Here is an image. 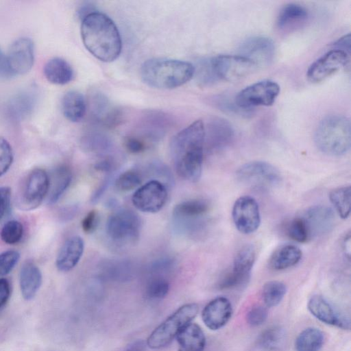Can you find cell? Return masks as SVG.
Listing matches in <instances>:
<instances>
[{
	"label": "cell",
	"instance_id": "2e32d148",
	"mask_svg": "<svg viewBox=\"0 0 351 351\" xmlns=\"http://www.w3.org/2000/svg\"><path fill=\"white\" fill-rule=\"evenodd\" d=\"M10 69L16 75L29 72L34 65V43L28 38H20L10 46L7 55Z\"/></svg>",
	"mask_w": 351,
	"mask_h": 351
},
{
	"label": "cell",
	"instance_id": "6da1fadb",
	"mask_svg": "<svg viewBox=\"0 0 351 351\" xmlns=\"http://www.w3.org/2000/svg\"><path fill=\"white\" fill-rule=\"evenodd\" d=\"M204 149V123L197 120L172 138L171 155L178 175L195 182L200 178Z\"/></svg>",
	"mask_w": 351,
	"mask_h": 351
},
{
	"label": "cell",
	"instance_id": "d590c367",
	"mask_svg": "<svg viewBox=\"0 0 351 351\" xmlns=\"http://www.w3.org/2000/svg\"><path fill=\"white\" fill-rule=\"evenodd\" d=\"M23 226L16 220L7 221L1 228L0 235L2 241L10 245L18 243L23 237Z\"/></svg>",
	"mask_w": 351,
	"mask_h": 351
},
{
	"label": "cell",
	"instance_id": "83f0119b",
	"mask_svg": "<svg viewBox=\"0 0 351 351\" xmlns=\"http://www.w3.org/2000/svg\"><path fill=\"white\" fill-rule=\"evenodd\" d=\"M169 125V120L166 114L158 111H149L143 115L138 129L150 138H158L163 135Z\"/></svg>",
	"mask_w": 351,
	"mask_h": 351
},
{
	"label": "cell",
	"instance_id": "bcb514c9",
	"mask_svg": "<svg viewBox=\"0 0 351 351\" xmlns=\"http://www.w3.org/2000/svg\"><path fill=\"white\" fill-rule=\"evenodd\" d=\"M14 75L10 69L7 55L0 47V79H10Z\"/></svg>",
	"mask_w": 351,
	"mask_h": 351
},
{
	"label": "cell",
	"instance_id": "9a60e30c",
	"mask_svg": "<svg viewBox=\"0 0 351 351\" xmlns=\"http://www.w3.org/2000/svg\"><path fill=\"white\" fill-rule=\"evenodd\" d=\"M240 56L246 58L256 66L269 64L275 53L274 42L267 37L253 36L245 40L240 45Z\"/></svg>",
	"mask_w": 351,
	"mask_h": 351
},
{
	"label": "cell",
	"instance_id": "3957f363",
	"mask_svg": "<svg viewBox=\"0 0 351 351\" xmlns=\"http://www.w3.org/2000/svg\"><path fill=\"white\" fill-rule=\"evenodd\" d=\"M195 67L188 62L170 58H152L145 61L141 69L142 80L158 89L181 86L194 75Z\"/></svg>",
	"mask_w": 351,
	"mask_h": 351
},
{
	"label": "cell",
	"instance_id": "4fadbf2b",
	"mask_svg": "<svg viewBox=\"0 0 351 351\" xmlns=\"http://www.w3.org/2000/svg\"><path fill=\"white\" fill-rule=\"evenodd\" d=\"M167 199L166 187L160 182L153 180L140 186L134 193L132 202L140 211L155 213L164 206Z\"/></svg>",
	"mask_w": 351,
	"mask_h": 351
},
{
	"label": "cell",
	"instance_id": "d6a6232c",
	"mask_svg": "<svg viewBox=\"0 0 351 351\" xmlns=\"http://www.w3.org/2000/svg\"><path fill=\"white\" fill-rule=\"evenodd\" d=\"M329 199L337 213L342 219H346L350 214L351 187L345 186L332 190Z\"/></svg>",
	"mask_w": 351,
	"mask_h": 351
},
{
	"label": "cell",
	"instance_id": "f907efd6",
	"mask_svg": "<svg viewBox=\"0 0 351 351\" xmlns=\"http://www.w3.org/2000/svg\"><path fill=\"white\" fill-rule=\"evenodd\" d=\"M127 351H139V350H137V349H135V348H131V349H130V350H128Z\"/></svg>",
	"mask_w": 351,
	"mask_h": 351
},
{
	"label": "cell",
	"instance_id": "30bf717a",
	"mask_svg": "<svg viewBox=\"0 0 351 351\" xmlns=\"http://www.w3.org/2000/svg\"><path fill=\"white\" fill-rule=\"evenodd\" d=\"M280 93V86L274 81L265 80L255 82L241 90L235 97V104L243 109L272 105Z\"/></svg>",
	"mask_w": 351,
	"mask_h": 351
},
{
	"label": "cell",
	"instance_id": "f35d334b",
	"mask_svg": "<svg viewBox=\"0 0 351 351\" xmlns=\"http://www.w3.org/2000/svg\"><path fill=\"white\" fill-rule=\"evenodd\" d=\"M14 159L12 147L8 141L0 136V177L11 167Z\"/></svg>",
	"mask_w": 351,
	"mask_h": 351
},
{
	"label": "cell",
	"instance_id": "d4e9b609",
	"mask_svg": "<svg viewBox=\"0 0 351 351\" xmlns=\"http://www.w3.org/2000/svg\"><path fill=\"white\" fill-rule=\"evenodd\" d=\"M308 17L306 8L298 3L285 5L277 18V26L281 30H291L300 27Z\"/></svg>",
	"mask_w": 351,
	"mask_h": 351
},
{
	"label": "cell",
	"instance_id": "f6af8a7d",
	"mask_svg": "<svg viewBox=\"0 0 351 351\" xmlns=\"http://www.w3.org/2000/svg\"><path fill=\"white\" fill-rule=\"evenodd\" d=\"M125 146L132 154L141 153L145 149V143L135 136L128 137L125 141Z\"/></svg>",
	"mask_w": 351,
	"mask_h": 351
},
{
	"label": "cell",
	"instance_id": "681fc988",
	"mask_svg": "<svg viewBox=\"0 0 351 351\" xmlns=\"http://www.w3.org/2000/svg\"><path fill=\"white\" fill-rule=\"evenodd\" d=\"M112 165L109 160H104L96 165V169L101 171H108L111 169Z\"/></svg>",
	"mask_w": 351,
	"mask_h": 351
},
{
	"label": "cell",
	"instance_id": "b9f144b4",
	"mask_svg": "<svg viewBox=\"0 0 351 351\" xmlns=\"http://www.w3.org/2000/svg\"><path fill=\"white\" fill-rule=\"evenodd\" d=\"M32 98L26 95H21L19 97H16L11 106L12 108V111L14 113V115L19 117L26 116L32 109Z\"/></svg>",
	"mask_w": 351,
	"mask_h": 351
},
{
	"label": "cell",
	"instance_id": "1f68e13d",
	"mask_svg": "<svg viewBox=\"0 0 351 351\" xmlns=\"http://www.w3.org/2000/svg\"><path fill=\"white\" fill-rule=\"evenodd\" d=\"M324 342V333L319 328H307L297 337L295 348L296 351H319Z\"/></svg>",
	"mask_w": 351,
	"mask_h": 351
},
{
	"label": "cell",
	"instance_id": "52a82bcc",
	"mask_svg": "<svg viewBox=\"0 0 351 351\" xmlns=\"http://www.w3.org/2000/svg\"><path fill=\"white\" fill-rule=\"evenodd\" d=\"M49 177L42 169L30 171L23 181L17 197V206L25 211L37 208L47 196Z\"/></svg>",
	"mask_w": 351,
	"mask_h": 351
},
{
	"label": "cell",
	"instance_id": "c3c4849f",
	"mask_svg": "<svg viewBox=\"0 0 351 351\" xmlns=\"http://www.w3.org/2000/svg\"><path fill=\"white\" fill-rule=\"evenodd\" d=\"M337 49L343 51L350 54V34L340 38L335 44Z\"/></svg>",
	"mask_w": 351,
	"mask_h": 351
},
{
	"label": "cell",
	"instance_id": "e575fe53",
	"mask_svg": "<svg viewBox=\"0 0 351 351\" xmlns=\"http://www.w3.org/2000/svg\"><path fill=\"white\" fill-rule=\"evenodd\" d=\"M287 234L298 243H306L311 239L306 223L302 216L293 218L287 225Z\"/></svg>",
	"mask_w": 351,
	"mask_h": 351
},
{
	"label": "cell",
	"instance_id": "836d02e7",
	"mask_svg": "<svg viewBox=\"0 0 351 351\" xmlns=\"http://www.w3.org/2000/svg\"><path fill=\"white\" fill-rule=\"evenodd\" d=\"M287 292L286 285L278 280H271L266 282L262 290V297L267 307L278 305L282 300Z\"/></svg>",
	"mask_w": 351,
	"mask_h": 351
},
{
	"label": "cell",
	"instance_id": "8992f818",
	"mask_svg": "<svg viewBox=\"0 0 351 351\" xmlns=\"http://www.w3.org/2000/svg\"><path fill=\"white\" fill-rule=\"evenodd\" d=\"M199 311L197 304H186L161 323L150 334L147 344L152 349L166 347L176 337L180 330L196 317Z\"/></svg>",
	"mask_w": 351,
	"mask_h": 351
},
{
	"label": "cell",
	"instance_id": "603a6c76",
	"mask_svg": "<svg viewBox=\"0 0 351 351\" xmlns=\"http://www.w3.org/2000/svg\"><path fill=\"white\" fill-rule=\"evenodd\" d=\"M43 281L39 267L32 261L25 262L20 271L19 284L21 295L25 300H32L38 293Z\"/></svg>",
	"mask_w": 351,
	"mask_h": 351
},
{
	"label": "cell",
	"instance_id": "7402d4cb",
	"mask_svg": "<svg viewBox=\"0 0 351 351\" xmlns=\"http://www.w3.org/2000/svg\"><path fill=\"white\" fill-rule=\"evenodd\" d=\"M84 247V241L79 236L71 237L65 241L56 260L57 269L64 272L73 269L82 256Z\"/></svg>",
	"mask_w": 351,
	"mask_h": 351
},
{
	"label": "cell",
	"instance_id": "277c9868",
	"mask_svg": "<svg viewBox=\"0 0 351 351\" xmlns=\"http://www.w3.org/2000/svg\"><path fill=\"white\" fill-rule=\"evenodd\" d=\"M256 67L254 62L240 55H219L200 63L197 78L203 84L216 80L235 82L252 73Z\"/></svg>",
	"mask_w": 351,
	"mask_h": 351
},
{
	"label": "cell",
	"instance_id": "ab89813d",
	"mask_svg": "<svg viewBox=\"0 0 351 351\" xmlns=\"http://www.w3.org/2000/svg\"><path fill=\"white\" fill-rule=\"evenodd\" d=\"M20 254L16 250H8L0 253V276L8 274L17 264Z\"/></svg>",
	"mask_w": 351,
	"mask_h": 351
},
{
	"label": "cell",
	"instance_id": "ac0fdd59",
	"mask_svg": "<svg viewBox=\"0 0 351 351\" xmlns=\"http://www.w3.org/2000/svg\"><path fill=\"white\" fill-rule=\"evenodd\" d=\"M302 217L306 223L311 238L329 232L335 221L333 210L322 205L307 208Z\"/></svg>",
	"mask_w": 351,
	"mask_h": 351
},
{
	"label": "cell",
	"instance_id": "44dd1931",
	"mask_svg": "<svg viewBox=\"0 0 351 351\" xmlns=\"http://www.w3.org/2000/svg\"><path fill=\"white\" fill-rule=\"evenodd\" d=\"M288 346V336L281 326L270 327L257 337L250 351H286Z\"/></svg>",
	"mask_w": 351,
	"mask_h": 351
},
{
	"label": "cell",
	"instance_id": "f1b7e54d",
	"mask_svg": "<svg viewBox=\"0 0 351 351\" xmlns=\"http://www.w3.org/2000/svg\"><path fill=\"white\" fill-rule=\"evenodd\" d=\"M61 106L64 116L71 122L80 121L86 113L85 99L75 90L69 91L63 96Z\"/></svg>",
	"mask_w": 351,
	"mask_h": 351
},
{
	"label": "cell",
	"instance_id": "f546056e",
	"mask_svg": "<svg viewBox=\"0 0 351 351\" xmlns=\"http://www.w3.org/2000/svg\"><path fill=\"white\" fill-rule=\"evenodd\" d=\"M72 179L70 170L66 167H58L49 177V191L47 196L49 204L56 203L69 187Z\"/></svg>",
	"mask_w": 351,
	"mask_h": 351
},
{
	"label": "cell",
	"instance_id": "7a4b0ae2",
	"mask_svg": "<svg viewBox=\"0 0 351 351\" xmlns=\"http://www.w3.org/2000/svg\"><path fill=\"white\" fill-rule=\"evenodd\" d=\"M81 36L87 50L101 61L112 62L121 53L119 32L111 19L101 12L95 11L82 19Z\"/></svg>",
	"mask_w": 351,
	"mask_h": 351
},
{
	"label": "cell",
	"instance_id": "5b68a950",
	"mask_svg": "<svg viewBox=\"0 0 351 351\" xmlns=\"http://www.w3.org/2000/svg\"><path fill=\"white\" fill-rule=\"evenodd\" d=\"M315 143L324 154L339 156L347 153L351 145L350 122L340 114L326 117L315 132Z\"/></svg>",
	"mask_w": 351,
	"mask_h": 351
},
{
	"label": "cell",
	"instance_id": "74e56055",
	"mask_svg": "<svg viewBox=\"0 0 351 351\" xmlns=\"http://www.w3.org/2000/svg\"><path fill=\"white\" fill-rule=\"evenodd\" d=\"M141 183L140 174L134 170H128L117 178L115 186L121 191H128L134 189Z\"/></svg>",
	"mask_w": 351,
	"mask_h": 351
},
{
	"label": "cell",
	"instance_id": "8d00e7d4",
	"mask_svg": "<svg viewBox=\"0 0 351 351\" xmlns=\"http://www.w3.org/2000/svg\"><path fill=\"white\" fill-rule=\"evenodd\" d=\"M169 290V283L164 278H152L147 285L146 295L151 299H162L165 298Z\"/></svg>",
	"mask_w": 351,
	"mask_h": 351
},
{
	"label": "cell",
	"instance_id": "cb8c5ba5",
	"mask_svg": "<svg viewBox=\"0 0 351 351\" xmlns=\"http://www.w3.org/2000/svg\"><path fill=\"white\" fill-rule=\"evenodd\" d=\"M179 348L178 351H204L206 337L200 326L189 323L176 336Z\"/></svg>",
	"mask_w": 351,
	"mask_h": 351
},
{
	"label": "cell",
	"instance_id": "484cf974",
	"mask_svg": "<svg viewBox=\"0 0 351 351\" xmlns=\"http://www.w3.org/2000/svg\"><path fill=\"white\" fill-rule=\"evenodd\" d=\"M302 252L296 245L286 244L276 249L269 259L270 267L275 270H284L297 265Z\"/></svg>",
	"mask_w": 351,
	"mask_h": 351
},
{
	"label": "cell",
	"instance_id": "9c48e42d",
	"mask_svg": "<svg viewBox=\"0 0 351 351\" xmlns=\"http://www.w3.org/2000/svg\"><path fill=\"white\" fill-rule=\"evenodd\" d=\"M141 226L138 215L132 210L123 208L110 215L106 223V232L114 242L134 243L139 237Z\"/></svg>",
	"mask_w": 351,
	"mask_h": 351
},
{
	"label": "cell",
	"instance_id": "5bb4252c",
	"mask_svg": "<svg viewBox=\"0 0 351 351\" xmlns=\"http://www.w3.org/2000/svg\"><path fill=\"white\" fill-rule=\"evenodd\" d=\"M349 62V54L339 49L328 51L308 69L306 77L313 83L321 82L332 75Z\"/></svg>",
	"mask_w": 351,
	"mask_h": 351
},
{
	"label": "cell",
	"instance_id": "ffe728a7",
	"mask_svg": "<svg viewBox=\"0 0 351 351\" xmlns=\"http://www.w3.org/2000/svg\"><path fill=\"white\" fill-rule=\"evenodd\" d=\"M307 306L311 313L322 322L343 330L350 329V322L341 316L322 296H312Z\"/></svg>",
	"mask_w": 351,
	"mask_h": 351
},
{
	"label": "cell",
	"instance_id": "7dc6e473",
	"mask_svg": "<svg viewBox=\"0 0 351 351\" xmlns=\"http://www.w3.org/2000/svg\"><path fill=\"white\" fill-rule=\"evenodd\" d=\"M11 293L10 284L5 278H0V308L8 301Z\"/></svg>",
	"mask_w": 351,
	"mask_h": 351
},
{
	"label": "cell",
	"instance_id": "4316f807",
	"mask_svg": "<svg viewBox=\"0 0 351 351\" xmlns=\"http://www.w3.org/2000/svg\"><path fill=\"white\" fill-rule=\"evenodd\" d=\"M44 75L49 82L64 85L72 80L73 71L71 66L65 60L54 58L45 64Z\"/></svg>",
	"mask_w": 351,
	"mask_h": 351
},
{
	"label": "cell",
	"instance_id": "ee69618b",
	"mask_svg": "<svg viewBox=\"0 0 351 351\" xmlns=\"http://www.w3.org/2000/svg\"><path fill=\"white\" fill-rule=\"evenodd\" d=\"M11 202V189L8 186H0V219L7 213Z\"/></svg>",
	"mask_w": 351,
	"mask_h": 351
},
{
	"label": "cell",
	"instance_id": "60d3db41",
	"mask_svg": "<svg viewBox=\"0 0 351 351\" xmlns=\"http://www.w3.org/2000/svg\"><path fill=\"white\" fill-rule=\"evenodd\" d=\"M268 317L266 307L261 304L253 306L247 313V322L253 327L258 326L265 322Z\"/></svg>",
	"mask_w": 351,
	"mask_h": 351
},
{
	"label": "cell",
	"instance_id": "ba28073f",
	"mask_svg": "<svg viewBox=\"0 0 351 351\" xmlns=\"http://www.w3.org/2000/svg\"><path fill=\"white\" fill-rule=\"evenodd\" d=\"M236 176L242 184L261 189L275 187L282 180L280 171L264 161H252L243 165L237 171Z\"/></svg>",
	"mask_w": 351,
	"mask_h": 351
},
{
	"label": "cell",
	"instance_id": "e0dca14e",
	"mask_svg": "<svg viewBox=\"0 0 351 351\" xmlns=\"http://www.w3.org/2000/svg\"><path fill=\"white\" fill-rule=\"evenodd\" d=\"M234 138L231 124L226 119L212 118L204 125V146L210 151H219L230 145Z\"/></svg>",
	"mask_w": 351,
	"mask_h": 351
},
{
	"label": "cell",
	"instance_id": "7c38bea8",
	"mask_svg": "<svg viewBox=\"0 0 351 351\" xmlns=\"http://www.w3.org/2000/svg\"><path fill=\"white\" fill-rule=\"evenodd\" d=\"M232 217L237 229L249 234L255 232L261 223V214L256 200L247 195L239 197L234 203Z\"/></svg>",
	"mask_w": 351,
	"mask_h": 351
},
{
	"label": "cell",
	"instance_id": "7bdbcfd3",
	"mask_svg": "<svg viewBox=\"0 0 351 351\" xmlns=\"http://www.w3.org/2000/svg\"><path fill=\"white\" fill-rule=\"evenodd\" d=\"M99 221L98 213L92 210L84 217L82 221V228L84 232L91 233L97 228Z\"/></svg>",
	"mask_w": 351,
	"mask_h": 351
},
{
	"label": "cell",
	"instance_id": "4dcf8cb0",
	"mask_svg": "<svg viewBox=\"0 0 351 351\" xmlns=\"http://www.w3.org/2000/svg\"><path fill=\"white\" fill-rule=\"evenodd\" d=\"M208 204L202 199L182 202L173 210V215L180 221H195L208 210Z\"/></svg>",
	"mask_w": 351,
	"mask_h": 351
},
{
	"label": "cell",
	"instance_id": "d6986e66",
	"mask_svg": "<svg viewBox=\"0 0 351 351\" xmlns=\"http://www.w3.org/2000/svg\"><path fill=\"white\" fill-rule=\"evenodd\" d=\"M232 315L230 302L226 298L218 297L206 305L202 313V318L207 328L216 330L223 327Z\"/></svg>",
	"mask_w": 351,
	"mask_h": 351
},
{
	"label": "cell",
	"instance_id": "8fae6325",
	"mask_svg": "<svg viewBox=\"0 0 351 351\" xmlns=\"http://www.w3.org/2000/svg\"><path fill=\"white\" fill-rule=\"evenodd\" d=\"M255 258L253 246L247 245L241 247L234 256L232 270L221 281L219 287L228 289L245 285L250 278Z\"/></svg>",
	"mask_w": 351,
	"mask_h": 351
}]
</instances>
